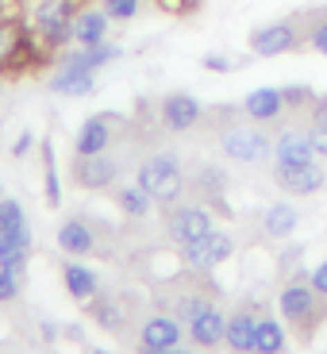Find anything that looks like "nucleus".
Segmentation results:
<instances>
[{
    "label": "nucleus",
    "instance_id": "obj_33",
    "mask_svg": "<svg viewBox=\"0 0 327 354\" xmlns=\"http://www.w3.org/2000/svg\"><path fill=\"white\" fill-rule=\"evenodd\" d=\"M281 97H285V112H297V115H308L312 100H316V88L312 85H281Z\"/></svg>",
    "mask_w": 327,
    "mask_h": 354
},
{
    "label": "nucleus",
    "instance_id": "obj_16",
    "mask_svg": "<svg viewBox=\"0 0 327 354\" xmlns=\"http://www.w3.org/2000/svg\"><path fill=\"white\" fill-rule=\"evenodd\" d=\"M312 158H316V147H312L308 124L281 127L274 135V166H301V162H312Z\"/></svg>",
    "mask_w": 327,
    "mask_h": 354
},
{
    "label": "nucleus",
    "instance_id": "obj_23",
    "mask_svg": "<svg viewBox=\"0 0 327 354\" xmlns=\"http://www.w3.org/2000/svg\"><path fill=\"white\" fill-rule=\"evenodd\" d=\"M62 285H66V292H70L77 304H88L93 297L100 292V277L88 270L85 262H62Z\"/></svg>",
    "mask_w": 327,
    "mask_h": 354
},
{
    "label": "nucleus",
    "instance_id": "obj_21",
    "mask_svg": "<svg viewBox=\"0 0 327 354\" xmlns=\"http://www.w3.org/2000/svg\"><path fill=\"white\" fill-rule=\"evenodd\" d=\"M120 46L115 43H100V46H66L58 54V66H77V70H88V73H100L104 66H112L120 58Z\"/></svg>",
    "mask_w": 327,
    "mask_h": 354
},
{
    "label": "nucleus",
    "instance_id": "obj_12",
    "mask_svg": "<svg viewBox=\"0 0 327 354\" xmlns=\"http://www.w3.org/2000/svg\"><path fill=\"white\" fill-rule=\"evenodd\" d=\"M120 169L124 162L115 158V154H73V185L77 189H88V193H97V189H112L120 181Z\"/></svg>",
    "mask_w": 327,
    "mask_h": 354
},
{
    "label": "nucleus",
    "instance_id": "obj_10",
    "mask_svg": "<svg viewBox=\"0 0 327 354\" xmlns=\"http://www.w3.org/2000/svg\"><path fill=\"white\" fill-rule=\"evenodd\" d=\"M177 254H181L185 270H193V274H212V270H220L235 254V239H231L227 231H208L204 239H193L185 247H177Z\"/></svg>",
    "mask_w": 327,
    "mask_h": 354
},
{
    "label": "nucleus",
    "instance_id": "obj_8",
    "mask_svg": "<svg viewBox=\"0 0 327 354\" xmlns=\"http://www.w3.org/2000/svg\"><path fill=\"white\" fill-rule=\"evenodd\" d=\"M250 54L254 58H281V54H292V50H304V27H301V16L292 12L285 19H270V24H258L247 39Z\"/></svg>",
    "mask_w": 327,
    "mask_h": 354
},
{
    "label": "nucleus",
    "instance_id": "obj_15",
    "mask_svg": "<svg viewBox=\"0 0 327 354\" xmlns=\"http://www.w3.org/2000/svg\"><path fill=\"white\" fill-rule=\"evenodd\" d=\"M274 181L285 196H316L327 185V169L316 158L301 166H274Z\"/></svg>",
    "mask_w": 327,
    "mask_h": 354
},
{
    "label": "nucleus",
    "instance_id": "obj_26",
    "mask_svg": "<svg viewBox=\"0 0 327 354\" xmlns=\"http://www.w3.org/2000/svg\"><path fill=\"white\" fill-rule=\"evenodd\" d=\"M27 258H31V227H16L8 239H0V266L12 274H27Z\"/></svg>",
    "mask_w": 327,
    "mask_h": 354
},
{
    "label": "nucleus",
    "instance_id": "obj_18",
    "mask_svg": "<svg viewBox=\"0 0 327 354\" xmlns=\"http://www.w3.org/2000/svg\"><path fill=\"white\" fill-rule=\"evenodd\" d=\"M239 112L247 115L250 124H277L281 115H289V112H285V97H281V88H274V85L250 88L247 97H243Z\"/></svg>",
    "mask_w": 327,
    "mask_h": 354
},
{
    "label": "nucleus",
    "instance_id": "obj_28",
    "mask_svg": "<svg viewBox=\"0 0 327 354\" xmlns=\"http://www.w3.org/2000/svg\"><path fill=\"white\" fill-rule=\"evenodd\" d=\"M297 223H301V212L292 204L277 201L262 212V235L265 239H289L292 231H297Z\"/></svg>",
    "mask_w": 327,
    "mask_h": 354
},
{
    "label": "nucleus",
    "instance_id": "obj_37",
    "mask_svg": "<svg viewBox=\"0 0 327 354\" xmlns=\"http://www.w3.org/2000/svg\"><path fill=\"white\" fill-rule=\"evenodd\" d=\"M35 142H39V139H35V131H19V135H16V142H12V158H27Z\"/></svg>",
    "mask_w": 327,
    "mask_h": 354
},
{
    "label": "nucleus",
    "instance_id": "obj_9",
    "mask_svg": "<svg viewBox=\"0 0 327 354\" xmlns=\"http://www.w3.org/2000/svg\"><path fill=\"white\" fill-rule=\"evenodd\" d=\"M185 324L169 312H151V316L139 319V331H135V343H139V354H166L174 346L185 343Z\"/></svg>",
    "mask_w": 327,
    "mask_h": 354
},
{
    "label": "nucleus",
    "instance_id": "obj_19",
    "mask_svg": "<svg viewBox=\"0 0 327 354\" xmlns=\"http://www.w3.org/2000/svg\"><path fill=\"white\" fill-rule=\"evenodd\" d=\"M185 331H189V343L193 346H200V351H220L223 335H227V316H223L220 304H212V308H204L193 324H185Z\"/></svg>",
    "mask_w": 327,
    "mask_h": 354
},
{
    "label": "nucleus",
    "instance_id": "obj_6",
    "mask_svg": "<svg viewBox=\"0 0 327 354\" xmlns=\"http://www.w3.org/2000/svg\"><path fill=\"white\" fill-rule=\"evenodd\" d=\"M88 319L97 324L108 335H135L139 331V297L131 292H97L93 301L85 304Z\"/></svg>",
    "mask_w": 327,
    "mask_h": 354
},
{
    "label": "nucleus",
    "instance_id": "obj_25",
    "mask_svg": "<svg viewBox=\"0 0 327 354\" xmlns=\"http://www.w3.org/2000/svg\"><path fill=\"white\" fill-rule=\"evenodd\" d=\"M112 201H115V208H120L127 220H147V216H151V208H154L151 193H147L139 181H127V185H120V181H115V185H112Z\"/></svg>",
    "mask_w": 327,
    "mask_h": 354
},
{
    "label": "nucleus",
    "instance_id": "obj_22",
    "mask_svg": "<svg viewBox=\"0 0 327 354\" xmlns=\"http://www.w3.org/2000/svg\"><path fill=\"white\" fill-rule=\"evenodd\" d=\"M50 93H58V97H93L97 93V73L77 70V66H54Z\"/></svg>",
    "mask_w": 327,
    "mask_h": 354
},
{
    "label": "nucleus",
    "instance_id": "obj_4",
    "mask_svg": "<svg viewBox=\"0 0 327 354\" xmlns=\"http://www.w3.org/2000/svg\"><path fill=\"white\" fill-rule=\"evenodd\" d=\"M77 0H35L27 12V27L39 35V43L46 50H54V58L73 46V16H77Z\"/></svg>",
    "mask_w": 327,
    "mask_h": 354
},
{
    "label": "nucleus",
    "instance_id": "obj_20",
    "mask_svg": "<svg viewBox=\"0 0 327 354\" xmlns=\"http://www.w3.org/2000/svg\"><path fill=\"white\" fill-rule=\"evenodd\" d=\"M108 31H112L108 12L97 4H81L77 16H73V46H100L108 43Z\"/></svg>",
    "mask_w": 327,
    "mask_h": 354
},
{
    "label": "nucleus",
    "instance_id": "obj_1",
    "mask_svg": "<svg viewBox=\"0 0 327 354\" xmlns=\"http://www.w3.org/2000/svg\"><path fill=\"white\" fill-rule=\"evenodd\" d=\"M277 312H281L285 328L301 339V343H312L316 331L327 324V297H319L312 289L308 274L301 270V274H289V281L281 285V292H277Z\"/></svg>",
    "mask_w": 327,
    "mask_h": 354
},
{
    "label": "nucleus",
    "instance_id": "obj_38",
    "mask_svg": "<svg viewBox=\"0 0 327 354\" xmlns=\"http://www.w3.org/2000/svg\"><path fill=\"white\" fill-rule=\"evenodd\" d=\"M308 281H312V289H316L319 297H327V258H324V262H319L316 270L308 274Z\"/></svg>",
    "mask_w": 327,
    "mask_h": 354
},
{
    "label": "nucleus",
    "instance_id": "obj_24",
    "mask_svg": "<svg viewBox=\"0 0 327 354\" xmlns=\"http://www.w3.org/2000/svg\"><path fill=\"white\" fill-rule=\"evenodd\" d=\"M189 189L196 193V201L223 208V189H227V174L220 166H196V174L189 177Z\"/></svg>",
    "mask_w": 327,
    "mask_h": 354
},
{
    "label": "nucleus",
    "instance_id": "obj_17",
    "mask_svg": "<svg viewBox=\"0 0 327 354\" xmlns=\"http://www.w3.org/2000/svg\"><path fill=\"white\" fill-rule=\"evenodd\" d=\"M258 316H262L258 304H239V308L227 316V335H223V346H227L231 354H254Z\"/></svg>",
    "mask_w": 327,
    "mask_h": 354
},
{
    "label": "nucleus",
    "instance_id": "obj_2",
    "mask_svg": "<svg viewBox=\"0 0 327 354\" xmlns=\"http://www.w3.org/2000/svg\"><path fill=\"white\" fill-rule=\"evenodd\" d=\"M154 304H158L162 312H169V316H177L181 324H193L204 308L220 304V289L208 281V274L185 270V274H177V277H169V281L154 285Z\"/></svg>",
    "mask_w": 327,
    "mask_h": 354
},
{
    "label": "nucleus",
    "instance_id": "obj_27",
    "mask_svg": "<svg viewBox=\"0 0 327 354\" xmlns=\"http://www.w3.org/2000/svg\"><path fill=\"white\" fill-rule=\"evenodd\" d=\"M289 351V328L277 316H258V331H254V354H285Z\"/></svg>",
    "mask_w": 327,
    "mask_h": 354
},
{
    "label": "nucleus",
    "instance_id": "obj_14",
    "mask_svg": "<svg viewBox=\"0 0 327 354\" xmlns=\"http://www.w3.org/2000/svg\"><path fill=\"white\" fill-rule=\"evenodd\" d=\"M100 223L93 220V216H70V220H62V227H58V250L70 258H85V254H97L100 250Z\"/></svg>",
    "mask_w": 327,
    "mask_h": 354
},
{
    "label": "nucleus",
    "instance_id": "obj_29",
    "mask_svg": "<svg viewBox=\"0 0 327 354\" xmlns=\"http://www.w3.org/2000/svg\"><path fill=\"white\" fill-rule=\"evenodd\" d=\"M304 27V46L327 58V4L324 8H308V12H297Z\"/></svg>",
    "mask_w": 327,
    "mask_h": 354
},
{
    "label": "nucleus",
    "instance_id": "obj_3",
    "mask_svg": "<svg viewBox=\"0 0 327 354\" xmlns=\"http://www.w3.org/2000/svg\"><path fill=\"white\" fill-rule=\"evenodd\" d=\"M135 181L151 193V201L158 204V208L185 201V193H189V174H185V162H181L177 151L147 154V158L135 166Z\"/></svg>",
    "mask_w": 327,
    "mask_h": 354
},
{
    "label": "nucleus",
    "instance_id": "obj_39",
    "mask_svg": "<svg viewBox=\"0 0 327 354\" xmlns=\"http://www.w3.org/2000/svg\"><path fill=\"white\" fill-rule=\"evenodd\" d=\"M166 354H208V351H200V346H185V343H181V346H174V351H166Z\"/></svg>",
    "mask_w": 327,
    "mask_h": 354
},
{
    "label": "nucleus",
    "instance_id": "obj_7",
    "mask_svg": "<svg viewBox=\"0 0 327 354\" xmlns=\"http://www.w3.org/2000/svg\"><path fill=\"white\" fill-rule=\"evenodd\" d=\"M162 227H166V235L177 247H185V243L204 239L208 231H216V208L204 204V201L166 204V208H162Z\"/></svg>",
    "mask_w": 327,
    "mask_h": 354
},
{
    "label": "nucleus",
    "instance_id": "obj_13",
    "mask_svg": "<svg viewBox=\"0 0 327 354\" xmlns=\"http://www.w3.org/2000/svg\"><path fill=\"white\" fill-rule=\"evenodd\" d=\"M120 127H124V115H115V112L88 115L85 124L77 127V135H73V154H104Z\"/></svg>",
    "mask_w": 327,
    "mask_h": 354
},
{
    "label": "nucleus",
    "instance_id": "obj_36",
    "mask_svg": "<svg viewBox=\"0 0 327 354\" xmlns=\"http://www.w3.org/2000/svg\"><path fill=\"white\" fill-rule=\"evenodd\" d=\"M200 66H204L208 73H231V70H235V62H231L227 54H216V50H212V54H204Z\"/></svg>",
    "mask_w": 327,
    "mask_h": 354
},
{
    "label": "nucleus",
    "instance_id": "obj_35",
    "mask_svg": "<svg viewBox=\"0 0 327 354\" xmlns=\"http://www.w3.org/2000/svg\"><path fill=\"white\" fill-rule=\"evenodd\" d=\"M19 281H24L19 274H12V270H4V266H0V304L16 301V297H19Z\"/></svg>",
    "mask_w": 327,
    "mask_h": 354
},
{
    "label": "nucleus",
    "instance_id": "obj_30",
    "mask_svg": "<svg viewBox=\"0 0 327 354\" xmlns=\"http://www.w3.org/2000/svg\"><path fill=\"white\" fill-rule=\"evenodd\" d=\"M39 154H43V201L46 208H58L62 204V181H58V169H54V142L43 139Z\"/></svg>",
    "mask_w": 327,
    "mask_h": 354
},
{
    "label": "nucleus",
    "instance_id": "obj_40",
    "mask_svg": "<svg viewBox=\"0 0 327 354\" xmlns=\"http://www.w3.org/2000/svg\"><path fill=\"white\" fill-rule=\"evenodd\" d=\"M0 88H4V73H0Z\"/></svg>",
    "mask_w": 327,
    "mask_h": 354
},
{
    "label": "nucleus",
    "instance_id": "obj_34",
    "mask_svg": "<svg viewBox=\"0 0 327 354\" xmlns=\"http://www.w3.org/2000/svg\"><path fill=\"white\" fill-rule=\"evenodd\" d=\"M100 8L108 12V19H112V24H131V19L139 16L142 0H100Z\"/></svg>",
    "mask_w": 327,
    "mask_h": 354
},
{
    "label": "nucleus",
    "instance_id": "obj_32",
    "mask_svg": "<svg viewBox=\"0 0 327 354\" xmlns=\"http://www.w3.org/2000/svg\"><path fill=\"white\" fill-rule=\"evenodd\" d=\"M27 216H24V204L12 201V196H0V239H8L16 227H24Z\"/></svg>",
    "mask_w": 327,
    "mask_h": 354
},
{
    "label": "nucleus",
    "instance_id": "obj_31",
    "mask_svg": "<svg viewBox=\"0 0 327 354\" xmlns=\"http://www.w3.org/2000/svg\"><path fill=\"white\" fill-rule=\"evenodd\" d=\"M308 135L316 147V158H327V97H319V93L308 108Z\"/></svg>",
    "mask_w": 327,
    "mask_h": 354
},
{
    "label": "nucleus",
    "instance_id": "obj_5",
    "mask_svg": "<svg viewBox=\"0 0 327 354\" xmlns=\"http://www.w3.org/2000/svg\"><path fill=\"white\" fill-rule=\"evenodd\" d=\"M216 147H220L223 158L239 162V166H265L274 158V139H270L265 124H239V120H231V124L220 127Z\"/></svg>",
    "mask_w": 327,
    "mask_h": 354
},
{
    "label": "nucleus",
    "instance_id": "obj_11",
    "mask_svg": "<svg viewBox=\"0 0 327 354\" xmlns=\"http://www.w3.org/2000/svg\"><path fill=\"white\" fill-rule=\"evenodd\" d=\"M204 104L193 97V93H166V97L158 100V124L166 127L169 135H189L196 131V127L204 124Z\"/></svg>",
    "mask_w": 327,
    "mask_h": 354
}]
</instances>
